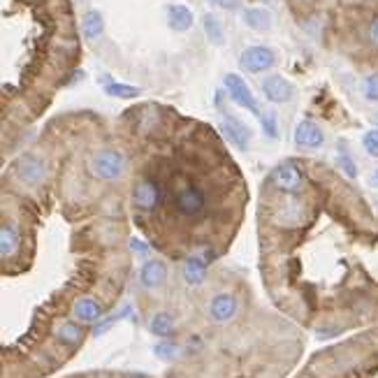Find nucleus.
<instances>
[{"label": "nucleus", "instance_id": "obj_27", "mask_svg": "<svg viewBox=\"0 0 378 378\" xmlns=\"http://www.w3.org/2000/svg\"><path fill=\"white\" fill-rule=\"evenodd\" d=\"M260 123H262V132L269 139H279V123H277V114L267 112L260 114Z\"/></svg>", "mask_w": 378, "mask_h": 378}, {"label": "nucleus", "instance_id": "obj_25", "mask_svg": "<svg viewBox=\"0 0 378 378\" xmlns=\"http://www.w3.org/2000/svg\"><path fill=\"white\" fill-rule=\"evenodd\" d=\"M204 30H207V37L214 44H221L226 42V33H223V26H221V21L216 19L214 14H207L204 17Z\"/></svg>", "mask_w": 378, "mask_h": 378}, {"label": "nucleus", "instance_id": "obj_13", "mask_svg": "<svg viewBox=\"0 0 378 378\" xmlns=\"http://www.w3.org/2000/svg\"><path fill=\"white\" fill-rule=\"evenodd\" d=\"M139 281L146 290H158L168 284V265L163 260H146L139 269Z\"/></svg>", "mask_w": 378, "mask_h": 378}, {"label": "nucleus", "instance_id": "obj_23", "mask_svg": "<svg viewBox=\"0 0 378 378\" xmlns=\"http://www.w3.org/2000/svg\"><path fill=\"white\" fill-rule=\"evenodd\" d=\"M105 93L112 95V98H121V100H132L137 98L139 88L137 86H130V84H121V81H105Z\"/></svg>", "mask_w": 378, "mask_h": 378}, {"label": "nucleus", "instance_id": "obj_8", "mask_svg": "<svg viewBox=\"0 0 378 378\" xmlns=\"http://www.w3.org/2000/svg\"><path fill=\"white\" fill-rule=\"evenodd\" d=\"M223 84H226L228 95L237 102V105L244 107V110H248L251 114H260L258 100H255V95H253V91H251V86H248L239 74H226Z\"/></svg>", "mask_w": 378, "mask_h": 378}, {"label": "nucleus", "instance_id": "obj_29", "mask_svg": "<svg viewBox=\"0 0 378 378\" xmlns=\"http://www.w3.org/2000/svg\"><path fill=\"white\" fill-rule=\"evenodd\" d=\"M364 98L369 102H378V74L367 77V81H364Z\"/></svg>", "mask_w": 378, "mask_h": 378}, {"label": "nucleus", "instance_id": "obj_31", "mask_svg": "<svg viewBox=\"0 0 378 378\" xmlns=\"http://www.w3.org/2000/svg\"><path fill=\"white\" fill-rule=\"evenodd\" d=\"M214 3L223 10H237L239 8V0H214Z\"/></svg>", "mask_w": 378, "mask_h": 378}, {"label": "nucleus", "instance_id": "obj_15", "mask_svg": "<svg viewBox=\"0 0 378 378\" xmlns=\"http://www.w3.org/2000/svg\"><path fill=\"white\" fill-rule=\"evenodd\" d=\"M304 202L299 200V197H286V202L281 204V209L277 211V216H274V221L279 223V226L284 228H295L299 226V223L304 221Z\"/></svg>", "mask_w": 378, "mask_h": 378}, {"label": "nucleus", "instance_id": "obj_17", "mask_svg": "<svg viewBox=\"0 0 378 378\" xmlns=\"http://www.w3.org/2000/svg\"><path fill=\"white\" fill-rule=\"evenodd\" d=\"M177 330V318L168 311H158L149 318V332L158 339H172Z\"/></svg>", "mask_w": 378, "mask_h": 378}, {"label": "nucleus", "instance_id": "obj_14", "mask_svg": "<svg viewBox=\"0 0 378 378\" xmlns=\"http://www.w3.org/2000/svg\"><path fill=\"white\" fill-rule=\"evenodd\" d=\"M86 335L88 332L79 320H61V323L54 325V339L63 346H81Z\"/></svg>", "mask_w": 378, "mask_h": 378}, {"label": "nucleus", "instance_id": "obj_21", "mask_svg": "<svg viewBox=\"0 0 378 378\" xmlns=\"http://www.w3.org/2000/svg\"><path fill=\"white\" fill-rule=\"evenodd\" d=\"M244 23L253 30H269L272 28V14L265 8H248L244 12Z\"/></svg>", "mask_w": 378, "mask_h": 378}, {"label": "nucleus", "instance_id": "obj_10", "mask_svg": "<svg viewBox=\"0 0 378 378\" xmlns=\"http://www.w3.org/2000/svg\"><path fill=\"white\" fill-rule=\"evenodd\" d=\"M72 316L79 320L81 325H98L105 318V304L98 297L84 295V297L74 299L72 304Z\"/></svg>", "mask_w": 378, "mask_h": 378}, {"label": "nucleus", "instance_id": "obj_12", "mask_svg": "<svg viewBox=\"0 0 378 378\" xmlns=\"http://www.w3.org/2000/svg\"><path fill=\"white\" fill-rule=\"evenodd\" d=\"M295 144L299 149H320L325 144V132L316 121H299L297 128H295Z\"/></svg>", "mask_w": 378, "mask_h": 378}, {"label": "nucleus", "instance_id": "obj_32", "mask_svg": "<svg viewBox=\"0 0 378 378\" xmlns=\"http://www.w3.org/2000/svg\"><path fill=\"white\" fill-rule=\"evenodd\" d=\"M369 35H371V42L378 44V19L374 23H371V30H369Z\"/></svg>", "mask_w": 378, "mask_h": 378}, {"label": "nucleus", "instance_id": "obj_11", "mask_svg": "<svg viewBox=\"0 0 378 378\" xmlns=\"http://www.w3.org/2000/svg\"><path fill=\"white\" fill-rule=\"evenodd\" d=\"M262 93H265V98L269 102H274V105H284V102H290L295 98V86L286 77L269 74L265 77V81H262Z\"/></svg>", "mask_w": 378, "mask_h": 378}, {"label": "nucleus", "instance_id": "obj_18", "mask_svg": "<svg viewBox=\"0 0 378 378\" xmlns=\"http://www.w3.org/2000/svg\"><path fill=\"white\" fill-rule=\"evenodd\" d=\"M168 26L177 33H183V30H188L193 26V12L181 3L168 5Z\"/></svg>", "mask_w": 378, "mask_h": 378}, {"label": "nucleus", "instance_id": "obj_3", "mask_svg": "<svg viewBox=\"0 0 378 378\" xmlns=\"http://www.w3.org/2000/svg\"><path fill=\"white\" fill-rule=\"evenodd\" d=\"M165 200V188L156 177H142L132 186V207L139 214H153Z\"/></svg>", "mask_w": 378, "mask_h": 378}, {"label": "nucleus", "instance_id": "obj_5", "mask_svg": "<svg viewBox=\"0 0 378 378\" xmlns=\"http://www.w3.org/2000/svg\"><path fill=\"white\" fill-rule=\"evenodd\" d=\"M239 313V299L232 292H216L207 302V316L214 325L232 323Z\"/></svg>", "mask_w": 378, "mask_h": 378}, {"label": "nucleus", "instance_id": "obj_33", "mask_svg": "<svg viewBox=\"0 0 378 378\" xmlns=\"http://www.w3.org/2000/svg\"><path fill=\"white\" fill-rule=\"evenodd\" d=\"M371 183H374V186H378V172H376V175H374V179H371Z\"/></svg>", "mask_w": 378, "mask_h": 378}, {"label": "nucleus", "instance_id": "obj_34", "mask_svg": "<svg viewBox=\"0 0 378 378\" xmlns=\"http://www.w3.org/2000/svg\"><path fill=\"white\" fill-rule=\"evenodd\" d=\"M374 123L378 126V114H376V117H374Z\"/></svg>", "mask_w": 378, "mask_h": 378}, {"label": "nucleus", "instance_id": "obj_4", "mask_svg": "<svg viewBox=\"0 0 378 378\" xmlns=\"http://www.w3.org/2000/svg\"><path fill=\"white\" fill-rule=\"evenodd\" d=\"M269 183L288 197H299L304 190V172L292 160H284L269 172Z\"/></svg>", "mask_w": 378, "mask_h": 378}, {"label": "nucleus", "instance_id": "obj_9", "mask_svg": "<svg viewBox=\"0 0 378 378\" xmlns=\"http://www.w3.org/2000/svg\"><path fill=\"white\" fill-rule=\"evenodd\" d=\"M221 132H223V137L235 146V149L248 151V146H251V130H248V126L244 123V121L232 117V114H223Z\"/></svg>", "mask_w": 378, "mask_h": 378}, {"label": "nucleus", "instance_id": "obj_30", "mask_svg": "<svg viewBox=\"0 0 378 378\" xmlns=\"http://www.w3.org/2000/svg\"><path fill=\"white\" fill-rule=\"evenodd\" d=\"M130 251H132L135 255H139V258H149V255H151L149 244L139 239V237H132V239H130Z\"/></svg>", "mask_w": 378, "mask_h": 378}, {"label": "nucleus", "instance_id": "obj_1", "mask_svg": "<svg viewBox=\"0 0 378 378\" xmlns=\"http://www.w3.org/2000/svg\"><path fill=\"white\" fill-rule=\"evenodd\" d=\"M172 211L177 219L186 223H197L207 216L209 211V193L200 183L186 181L177 186L175 195H172Z\"/></svg>", "mask_w": 378, "mask_h": 378}, {"label": "nucleus", "instance_id": "obj_7", "mask_svg": "<svg viewBox=\"0 0 378 378\" xmlns=\"http://www.w3.org/2000/svg\"><path fill=\"white\" fill-rule=\"evenodd\" d=\"M239 66L246 70V72H265V70H272L277 66V54H274L269 47H262V44H255V47H248L241 51L239 56Z\"/></svg>", "mask_w": 378, "mask_h": 378}, {"label": "nucleus", "instance_id": "obj_24", "mask_svg": "<svg viewBox=\"0 0 378 378\" xmlns=\"http://www.w3.org/2000/svg\"><path fill=\"white\" fill-rule=\"evenodd\" d=\"M337 165H339V170L344 172L348 179H355L357 177V165H355V160L353 156L348 153V149H346V142L339 144V151H337Z\"/></svg>", "mask_w": 378, "mask_h": 378}, {"label": "nucleus", "instance_id": "obj_28", "mask_svg": "<svg viewBox=\"0 0 378 378\" xmlns=\"http://www.w3.org/2000/svg\"><path fill=\"white\" fill-rule=\"evenodd\" d=\"M362 146L364 151L369 153V156L378 158V128H374V130H367L362 137Z\"/></svg>", "mask_w": 378, "mask_h": 378}, {"label": "nucleus", "instance_id": "obj_19", "mask_svg": "<svg viewBox=\"0 0 378 378\" xmlns=\"http://www.w3.org/2000/svg\"><path fill=\"white\" fill-rule=\"evenodd\" d=\"M19 253V230L12 223H3L0 228V255L3 260H12Z\"/></svg>", "mask_w": 378, "mask_h": 378}, {"label": "nucleus", "instance_id": "obj_20", "mask_svg": "<svg viewBox=\"0 0 378 378\" xmlns=\"http://www.w3.org/2000/svg\"><path fill=\"white\" fill-rule=\"evenodd\" d=\"M81 33H84L86 40H98L105 33V19H102L100 12H86L84 19H81Z\"/></svg>", "mask_w": 378, "mask_h": 378}, {"label": "nucleus", "instance_id": "obj_26", "mask_svg": "<svg viewBox=\"0 0 378 378\" xmlns=\"http://www.w3.org/2000/svg\"><path fill=\"white\" fill-rule=\"evenodd\" d=\"M130 313H132L130 306H123V309H121L119 313H112V316H105V318L100 320L98 325H93V335H95V337H102V335H105V332H110V328H112L114 323H119L121 318L130 316Z\"/></svg>", "mask_w": 378, "mask_h": 378}, {"label": "nucleus", "instance_id": "obj_22", "mask_svg": "<svg viewBox=\"0 0 378 378\" xmlns=\"http://www.w3.org/2000/svg\"><path fill=\"white\" fill-rule=\"evenodd\" d=\"M151 353L156 355L158 360L172 362V360H179V355L183 353V348L179 341H170V339H165V341H156L151 346Z\"/></svg>", "mask_w": 378, "mask_h": 378}, {"label": "nucleus", "instance_id": "obj_6", "mask_svg": "<svg viewBox=\"0 0 378 378\" xmlns=\"http://www.w3.org/2000/svg\"><path fill=\"white\" fill-rule=\"evenodd\" d=\"M14 172L19 177V181H23L26 186H40L49 175V165L47 160L37 153H26L17 160Z\"/></svg>", "mask_w": 378, "mask_h": 378}, {"label": "nucleus", "instance_id": "obj_2", "mask_svg": "<svg viewBox=\"0 0 378 378\" xmlns=\"http://www.w3.org/2000/svg\"><path fill=\"white\" fill-rule=\"evenodd\" d=\"M88 172L100 181H119L128 172V158L119 149H100L88 158Z\"/></svg>", "mask_w": 378, "mask_h": 378}, {"label": "nucleus", "instance_id": "obj_16", "mask_svg": "<svg viewBox=\"0 0 378 378\" xmlns=\"http://www.w3.org/2000/svg\"><path fill=\"white\" fill-rule=\"evenodd\" d=\"M207 267H209V262L204 260L200 253L188 255L183 262V281L193 288L202 286L204 281H207Z\"/></svg>", "mask_w": 378, "mask_h": 378}]
</instances>
